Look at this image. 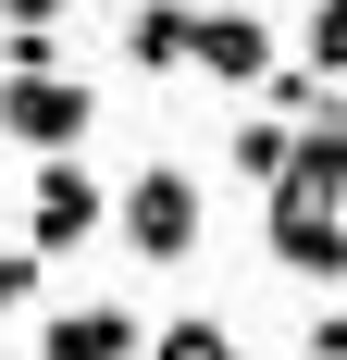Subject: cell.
I'll list each match as a JSON object with an SVG mask.
<instances>
[{
	"label": "cell",
	"instance_id": "cell-6",
	"mask_svg": "<svg viewBox=\"0 0 347 360\" xmlns=\"http://www.w3.org/2000/svg\"><path fill=\"white\" fill-rule=\"evenodd\" d=\"M37 348H50V360H124V348H149V323L124 311V298H87V311H50Z\"/></svg>",
	"mask_w": 347,
	"mask_h": 360
},
{
	"label": "cell",
	"instance_id": "cell-14",
	"mask_svg": "<svg viewBox=\"0 0 347 360\" xmlns=\"http://www.w3.org/2000/svg\"><path fill=\"white\" fill-rule=\"evenodd\" d=\"M0 25H74V0H0Z\"/></svg>",
	"mask_w": 347,
	"mask_h": 360
},
{
	"label": "cell",
	"instance_id": "cell-3",
	"mask_svg": "<svg viewBox=\"0 0 347 360\" xmlns=\"http://www.w3.org/2000/svg\"><path fill=\"white\" fill-rule=\"evenodd\" d=\"M87 124H100V87H74L63 63L0 75V137H13V149H74Z\"/></svg>",
	"mask_w": 347,
	"mask_h": 360
},
{
	"label": "cell",
	"instance_id": "cell-12",
	"mask_svg": "<svg viewBox=\"0 0 347 360\" xmlns=\"http://www.w3.org/2000/svg\"><path fill=\"white\" fill-rule=\"evenodd\" d=\"M322 75H347V0H310V37H298Z\"/></svg>",
	"mask_w": 347,
	"mask_h": 360
},
{
	"label": "cell",
	"instance_id": "cell-7",
	"mask_svg": "<svg viewBox=\"0 0 347 360\" xmlns=\"http://www.w3.org/2000/svg\"><path fill=\"white\" fill-rule=\"evenodd\" d=\"M285 162H298V124H285V112L261 100V112L236 124V137H223V174H236V186H273Z\"/></svg>",
	"mask_w": 347,
	"mask_h": 360
},
{
	"label": "cell",
	"instance_id": "cell-5",
	"mask_svg": "<svg viewBox=\"0 0 347 360\" xmlns=\"http://www.w3.org/2000/svg\"><path fill=\"white\" fill-rule=\"evenodd\" d=\"M186 63L223 75V87H261V75H273V25H261V13H236V0H211L199 25H186Z\"/></svg>",
	"mask_w": 347,
	"mask_h": 360
},
{
	"label": "cell",
	"instance_id": "cell-11",
	"mask_svg": "<svg viewBox=\"0 0 347 360\" xmlns=\"http://www.w3.org/2000/svg\"><path fill=\"white\" fill-rule=\"evenodd\" d=\"M37 63H63V25H0V75H37Z\"/></svg>",
	"mask_w": 347,
	"mask_h": 360
},
{
	"label": "cell",
	"instance_id": "cell-10",
	"mask_svg": "<svg viewBox=\"0 0 347 360\" xmlns=\"http://www.w3.org/2000/svg\"><path fill=\"white\" fill-rule=\"evenodd\" d=\"M149 348H162V360H223L236 335H223V311H174V323L149 335Z\"/></svg>",
	"mask_w": 347,
	"mask_h": 360
},
{
	"label": "cell",
	"instance_id": "cell-4",
	"mask_svg": "<svg viewBox=\"0 0 347 360\" xmlns=\"http://www.w3.org/2000/svg\"><path fill=\"white\" fill-rule=\"evenodd\" d=\"M100 224H112L100 174H87L74 149H37V186H25V236H37V249H87Z\"/></svg>",
	"mask_w": 347,
	"mask_h": 360
},
{
	"label": "cell",
	"instance_id": "cell-1",
	"mask_svg": "<svg viewBox=\"0 0 347 360\" xmlns=\"http://www.w3.org/2000/svg\"><path fill=\"white\" fill-rule=\"evenodd\" d=\"M261 199H273V212H261L273 274H298V286H322V298H335V286H347V186H322V174H298V162H285Z\"/></svg>",
	"mask_w": 347,
	"mask_h": 360
},
{
	"label": "cell",
	"instance_id": "cell-8",
	"mask_svg": "<svg viewBox=\"0 0 347 360\" xmlns=\"http://www.w3.org/2000/svg\"><path fill=\"white\" fill-rule=\"evenodd\" d=\"M186 25H199L186 0H137V13H124V63H137V75H174V63H186Z\"/></svg>",
	"mask_w": 347,
	"mask_h": 360
},
{
	"label": "cell",
	"instance_id": "cell-2",
	"mask_svg": "<svg viewBox=\"0 0 347 360\" xmlns=\"http://www.w3.org/2000/svg\"><path fill=\"white\" fill-rule=\"evenodd\" d=\"M112 224H124V249H137V261H199L211 186L186 174V162H149V174H124V199H112Z\"/></svg>",
	"mask_w": 347,
	"mask_h": 360
},
{
	"label": "cell",
	"instance_id": "cell-13",
	"mask_svg": "<svg viewBox=\"0 0 347 360\" xmlns=\"http://www.w3.org/2000/svg\"><path fill=\"white\" fill-rule=\"evenodd\" d=\"M298 348H310V360H347V298H322V311H310V335H298Z\"/></svg>",
	"mask_w": 347,
	"mask_h": 360
},
{
	"label": "cell",
	"instance_id": "cell-9",
	"mask_svg": "<svg viewBox=\"0 0 347 360\" xmlns=\"http://www.w3.org/2000/svg\"><path fill=\"white\" fill-rule=\"evenodd\" d=\"M37 286H50V249H37V236H13V249H0V323H25Z\"/></svg>",
	"mask_w": 347,
	"mask_h": 360
}]
</instances>
